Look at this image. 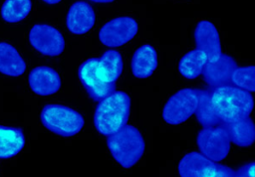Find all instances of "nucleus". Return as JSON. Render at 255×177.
<instances>
[{
	"label": "nucleus",
	"instance_id": "nucleus-25",
	"mask_svg": "<svg viewBox=\"0 0 255 177\" xmlns=\"http://www.w3.org/2000/svg\"><path fill=\"white\" fill-rule=\"evenodd\" d=\"M95 3H110V2H113L114 0H91Z\"/></svg>",
	"mask_w": 255,
	"mask_h": 177
},
{
	"label": "nucleus",
	"instance_id": "nucleus-13",
	"mask_svg": "<svg viewBox=\"0 0 255 177\" xmlns=\"http://www.w3.org/2000/svg\"><path fill=\"white\" fill-rule=\"evenodd\" d=\"M95 21L96 16L92 6L85 1H77L69 8L66 26L71 33L82 35L94 27Z\"/></svg>",
	"mask_w": 255,
	"mask_h": 177
},
{
	"label": "nucleus",
	"instance_id": "nucleus-23",
	"mask_svg": "<svg viewBox=\"0 0 255 177\" xmlns=\"http://www.w3.org/2000/svg\"><path fill=\"white\" fill-rule=\"evenodd\" d=\"M254 166H255L254 162H251V163L241 166L237 171H235V176L253 177L254 176Z\"/></svg>",
	"mask_w": 255,
	"mask_h": 177
},
{
	"label": "nucleus",
	"instance_id": "nucleus-1",
	"mask_svg": "<svg viewBox=\"0 0 255 177\" xmlns=\"http://www.w3.org/2000/svg\"><path fill=\"white\" fill-rule=\"evenodd\" d=\"M123 71V58L116 50L106 51L100 58H91L79 68V79L94 100H100L116 89Z\"/></svg>",
	"mask_w": 255,
	"mask_h": 177
},
{
	"label": "nucleus",
	"instance_id": "nucleus-10",
	"mask_svg": "<svg viewBox=\"0 0 255 177\" xmlns=\"http://www.w3.org/2000/svg\"><path fill=\"white\" fill-rule=\"evenodd\" d=\"M29 41L39 53L55 57L63 53L65 41L58 29L48 24H36L29 32Z\"/></svg>",
	"mask_w": 255,
	"mask_h": 177
},
{
	"label": "nucleus",
	"instance_id": "nucleus-5",
	"mask_svg": "<svg viewBox=\"0 0 255 177\" xmlns=\"http://www.w3.org/2000/svg\"><path fill=\"white\" fill-rule=\"evenodd\" d=\"M42 124L61 136H73L84 126L83 116L75 109L62 104H46L40 113Z\"/></svg>",
	"mask_w": 255,
	"mask_h": 177
},
{
	"label": "nucleus",
	"instance_id": "nucleus-17",
	"mask_svg": "<svg viewBox=\"0 0 255 177\" xmlns=\"http://www.w3.org/2000/svg\"><path fill=\"white\" fill-rule=\"evenodd\" d=\"M25 144V136L20 128L0 125V158L17 155Z\"/></svg>",
	"mask_w": 255,
	"mask_h": 177
},
{
	"label": "nucleus",
	"instance_id": "nucleus-8",
	"mask_svg": "<svg viewBox=\"0 0 255 177\" xmlns=\"http://www.w3.org/2000/svg\"><path fill=\"white\" fill-rule=\"evenodd\" d=\"M197 146L204 156L212 161H222L230 150V136L222 123L214 126H204L197 134Z\"/></svg>",
	"mask_w": 255,
	"mask_h": 177
},
{
	"label": "nucleus",
	"instance_id": "nucleus-4",
	"mask_svg": "<svg viewBox=\"0 0 255 177\" xmlns=\"http://www.w3.org/2000/svg\"><path fill=\"white\" fill-rule=\"evenodd\" d=\"M107 145L115 160L125 168L132 167L141 158L145 148L140 131L127 124L108 135Z\"/></svg>",
	"mask_w": 255,
	"mask_h": 177
},
{
	"label": "nucleus",
	"instance_id": "nucleus-20",
	"mask_svg": "<svg viewBox=\"0 0 255 177\" xmlns=\"http://www.w3.org/2000/svg\"><path fill=\"white\" fill-rule=\"evenodd\" d=\"M32 8L31 0H5L1 7V17L8 23L25 19Z\"/></svg>",
	"mask_w": 255,
	"mask_h": 177
},
{
	"label": "nucleus",
	"instance_id": "nucleus-6",
	"mask_svg": "<svg viewBox=\"0 0 255 177\" xmlns=\"http://www.w3.org/2000/svg\"><path fill=\"white\" fill-rule=\"evenodd\" d=\"M203 89L182 88L173 93L165 102L162 118L168 124L176 125L187 120L194 114Z\"/></svg>",
	"mask_w": 255,
	"mask_h": 177
},
{
	"label": "nucleus",
	"instance_id": "nucleus-3",
	"mask_svg": "<svg viewBox=\"0 0 255 177\" xmlns=\"http://www.w3.org/2000/svg\"><path fill=\"white\" fill-rule=\"evenodd\" d=\"M129 110V95L122 90H114L100 99L94 113V125L103 135L113 134L127 124Z\"/></svg>",
	"mask_w": 255,
	"mask_h": 177
},
{
	"label": "nucleus",
	"instance_id": "nucleus-15",
	"mask_svg": "<svg viewBox=\"0 0 255 177\" xmlns=\"http://www.w3.org/2000/svg\"><path fill=\"white\" fill-rule=\"evenodd\" d=\"M157 67V54L155 49L150 45H142L137 48L130 62L131 72L138 79L150 77Z\"/></svg>",
	"mask_w": 255,
	"mask_h": 177
},
{
	"label": "nucleus",
	"instance_id": "nucleus-12",
	"mask_svg": "<svg viewBox=\"0 0 255 177\" xmlns=\"http://www.w3.org/2000/svg\"><path fill=\"white\" fill-rule=\"evenodd\" d=\"M194 40L197 49L206 55L208 61L216 59L222 53L218 31L210 21L201 20L197 23Z\"/></svg>",
	"mask_w": 255,
	"mask_h": 177
},
{
	"label": "nucleus",
	"instance_id": "nucleus-24",
	"mask_svg": "<svg viewBox=\"0 0 255 177\" xmlns=\"http://www.w3.org/2000/svg\"><path fill=\"white\" fill-rule=\"evenodd\" d=\"M42 1H44V2L47 3V4H57V3H59L61 0H42Z\"/></svg>",
	"mask_w": 255,
	"mask_h": 177
},
{
	"label": "nucleus",
	"instance_id": "nucleus-16",
	"mask_svg": "<svg viewBox=\"0 0 255 177\" xmlns=\"http://www.w3.org/2000/svg\"><path fill=\"white\" fill-rule=\"evenodd\" d=\"M26 64L18 51L7 42L0 43V73L19 77L25 73Z\"/></svg>",
	"mask_w": 255,
	"mask_h": 177
},
{
	"label": "nucleus",
	"instance_id": "nucleus-7",
	"mask_svg": "<svg viewBox=\"0 0 255 177\" xmlns=\"http://www.w3.org/2000/svg\"><path fill=\"white\" fill-rule=\"evenodd\" d=\"M181 177H234L235 170L210 160L202 153L189 152L178 163Z\"/></svg>",
	"mask_w": 255,
	"mask_h": 177
},
{
	"label": "nucleus",
	"instance_id": "nucleus-9",
	"mask_svg": "<svg viewBox=\"0 0 255 177\" xmlns=\"http://www.w3.org/2000/svg\"><path fill=\"white\" fill-rule=\"evenodd\" d=\"M137 29V22L133 18L118 17L101 28L99 39L107 47H120L130 41L136 35Z\"/></svg>",
	"mask_w": 255,
	"mask_h": 177
},
{
	"label": "nucleus",
	"instance_id": "nucleus-22",
	"mask_svg": "<svg viewBox=\"0 0 255 177\" xmlns=\"http://www.w3.org/2000/svg\"><path fill=\"white\" fill-rule=\"evenodd\" d=\"M231 83L248 91L255 90V67H240L236 68L231 75Z\"/></svg>",
	"mask_w": 255,
	"mask_h": 177
},
{
	"label": "nucleus",
	"instance_id": "nucleus-11",
	"mask_svg": "<svg viewBox=\"0 0 255 177\" xmlns=\"http://www.w3.org/2000/svg\"><path fill=\"white\" fill-rule=\"evenodd\" d=\"M237 68V63L226 54H220L216 59L207 61L202 72L204 81L211 87L229 85L231 75Z\"/></svg>",
	"mask_w": 255,
	"mask_h": 177
},
{
	"label": "nucleus",
	"instance_id": "nucleus-21",
	"mask_svg": "<svg viewBox=\"0 0 255 177\" xmlns=\"http://www.w3.org/2000/svg\"><path fill=\"white\" fill-rule=\"evenodd\" d=\"M197 120L202 126H214L222 124L219 117L216 115L209 97V91L202 90L198 105L195 110Z\"/></svg>",
	"mask_w": 255,
	"mask_h": 177
},
{
	"label": "nucleus",
	"instance_id": "nucleus-14",
	"mask_svg": "<svg viewBox=\"0 0 255 177\" xmlns=\"http://www.w3.org/2000/svg\"><path fill=\"white\" fill-rule=\"evenodd\" d=\"M30 88L39 95L56 93L61 87L59 74L52 68L41 66L33 69L28 77Z\"/></svg>",
	"mask_w": 255,
	"mask_h": 177
},
{
	"label": "nucleus",
	"instance_id": "nucleus-2",
	"mask_svg": "<svg viewBox=\"0 0 255 177\" xmlns=\"http://www.w3.org/2000/svg\"><path fill=\"white\" fill-rule=\"evenodd\" d=\"M212 107L222 123H229L247 117L253 108L251 93L238 87L223 85L209 92Z\"/></svg>",
	"mask_w": 255,
	"mask_h": 177
},
{
	"label": "nucleus",
	"instance_id": "nucleus-19",
	"mask_svg": "<svg viewBox=\"0 0 255 177\" xmlns=\"http://www.w3.org/2000/svg\"><path fill=\"white\" fill-rule=\"evenodd\" d=\"M206 55L199 49H194L186 53L179 61L178 71L181 76L188 80L199 77L207 63Z\"/></svg>",
	"mask_w": 255,
	"mask_h": 177
},
{
	"label": "nucleus",
	"instance_id": "nucleus-18",
	"mask_svg": "<svg viewBox=\"0 0 255 177\" xmlns=\"http://www.w3.org/2000/svg\"><path fill=\"white\" fill-rule=\"evenodd\" d=\"M223 124L226 126L229 132L230 140L236 145L247 147L254 142V123L249 116Z\"/></svg>",
	"mask_w": 255,
	"mask_h": 177
}]
</instances>
